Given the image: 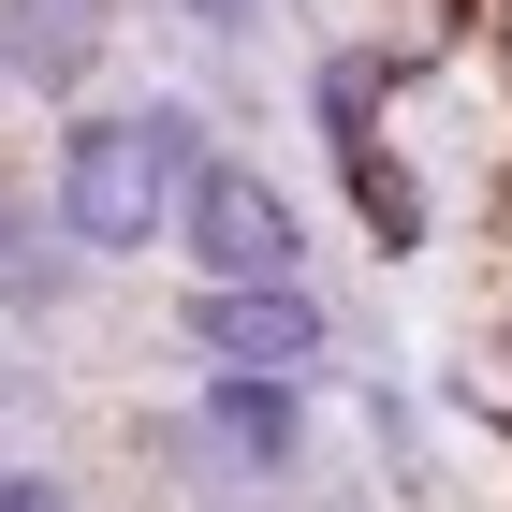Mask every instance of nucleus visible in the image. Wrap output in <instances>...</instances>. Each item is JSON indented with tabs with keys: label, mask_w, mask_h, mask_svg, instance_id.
Here are the masks:
<instances>
[{
	"label": "nucleus",
	"mask_w": 512,
	"mask_h": 512,
	"mask_svg": "<svg viewBox=\"0 0 512 512\" xmlns=\"http://www.w3.org/2000/svg\"><path fill=\"white\" fill-rule=\"evenodd\" d=\"M0 512H59V483H15V469H0Z\"/></svg>",
	"instance_id": "obj_7"
},
{
	"label": "nucleus",
	"mask_w": 512,
	"mask_h": 512,
	"mask_svg": "<svg viewBox=\"0 0 512 512\" xmlns=\"http://www.w3.org/2000/svg\"><path fill=\"white\" fill-rule=\"evenodd\" d=\"M191 337H205V366H220V381H278V366L322 352V308H308V293H205Z\"/></svg>",
	"instance_id": "obj_4"
},
{
	"label": "nucleus",
	"mask_w": 512,
	"mask_h": 512,
	"mask_svg": "<svg viewBox=\"0 0 512 512\" xmlns=\"http://www.w3.org/2000/svg\"><path fill=\"white\" fill-rule=\"evenodd\" d=\"M118 44V0H0V74L30 88H88Z\"/></svg>",
	"instance_id": "obj_5"
},
{
	"label": "nucleus",
	"mask_w": 512,
	"mask_h": 512,
	"mask_svg": "<svg viewBox=\"0 0 512 512\" xmlns=\"http://www.w3.org/2000/svg\"><path fill=\"white\" fill-rule=\"evenodd\" d=\"M191 132L176 118H74L59 132V235L74 249H147L176 235V205H191Z\"/></svg>",
	"instance_id": "obj_1"
},
{
	"label": "nucleus",
	"mask_w": 512,
	"mask_h": 512,
	"mask_svg": "<svg viewBox=\"0 0 512 512\" xmlns=\"http://www.w3.org/2000/svg\"><path fill=\"white\" fill-rule=\"evenodd\" d=\"M176 249L205 264V293H293V249H308V220L249 176V161H205L191 205H176Z\"/></svg>",
	"instance_id": "obj_2"
},
{
	"label": "nucleus",
	"mask_w": 512,
	"mask_h": 512,
	"mask_svg": "<svg viewBox=\"0 0 512 512\" xmlns=\"http://www.w3.org/2000/svg\"><path fill=\"white\" fill-rule=\"evenodd\" d=\"M176 15H191V30H220V44H235L249 15H264V0H176Z\"/></svg>",
	"instance_id": "obj_6"
},
{
	"label": "nucleus",
	"mask_w": 512,
	"mask_h": 512,
	"mask_svg": "<svg viewBox=\"0 0 512 512\" xmlns=\"http://www.w3.org/2000/svg\"><path fill=\"white\" fill-rule=\"evenodd\" d=\"M191 454L235 483H278L293 454H308V425H293V381H205L191 395Z\"/></svg>",
	"instance_id": "obj_3"
},
{
	"label": "nucleus",
	"mask_w": 512,
	"mask_h": 512,
	"mask_svg": "<svg viewBox=\"0 0 512 512\" xmlns=\"http://www.w3.org/2000/svg\"><path fill=\"white\" fill-rule=\"evenodd\" d=\"M0 278H30V264H15V249H0Z\"/></svg>",
	"instance_id": "obj_8"
}]
</instances>
